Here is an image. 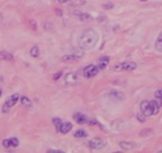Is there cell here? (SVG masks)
<instances>
[{
  "mask_svg": "<svg viewBox=\"0 0 162 153\" xmlns=\"http://www.w3.org/2000/svg\"><path fill=\"white\" fill-rule=\"evenodd\" d=\"M99 39V35L93 30H88L81 34L79 38V46L81 49L88 50L96 45Z\"/></svg>",
  "mask_w": 162,
  "mask_h": 153,
  "instance_id": "6da1fadb",
  "label": "cell"
},
{
  "mask_svg": "<svg viewBox=\"0 0 162 153\" xmlns=\"http://www.w3.org/2000/svg\"><path fill=\"white\" fill-rule=\"evenodd\" d=\"M20 99L19 95L18 94H14L13 96H10L8 99L6 100V103L3 104L2 106V111L3 113H8V111H10V108L13 107V106H15V105L18 103V100Z\"/></svg>",
  "mask_w": 162,
  "mask_h": 153,
  "instance_id": "7a4b0ae2",
  "label": "cell"
},
{
  "mask_svg": "<svg viewBox=\"0 0 162 153\" xmlns=\"http://www.w3.org/2000/svg\"><path fill=\"white\" fill-rule=\"evenodd\" d=\"M159 108H160V105L158 104V101L156 100H151L149 101V105H148V107L144 111H143V114L145 115V116H152V115H156L159 113Z\"/></svg>",
  "mask_w": 162,
  "mask_h": 153,
  "instance_id": "3957f363",
  "label": "cell"
},
{
  "mask_svg": "<svg viewBox=\"0 0 162 153\" xmlns=\"http://www.w3.org/2000/svg\"><path fill=\"white\" fill-rule=\"evenodd\" d=\"M137 65L134 63V62H123V63H119V64L115 65L114 66V70H117V71H133L135 70Z\"/></svg>",
  "mask_w": 162,
  "mask_h": 153,
  "instance_id": "277c9868",
  "label": "cell"
},
{
  "mask_svg": "<svg viewBox=\"0 0 162 153\" xmlns=\"http://www.w3.org/2000/svg\"><path fill=\"white\" fill-rule=\"evenodd\" d=\"M98 71H99L98 66H96V65H88V66L83 69L82 74L85 78H93V77L98 74Z\"/></svg>",
  "mask_w": 162,
  "mask_h": 153,
  "instance_id": "5b68a950",
  "label": "cell"
},
{
  "mask_svg": "<svg viewBox=\"0 0 162 153\" xmlns=\"http://www.w3.org/2000/svg\"><path fill=\"white\" fill-rule=\"evenodd\" d=\"M88 147H91V149H101V147H105V141L103 139L96 137V139H93L88 142Z\"/></svg>",
  "mask_w": 162,
  "mask_h": 153,
  "instance_id": "8992f818",
  "label": "cell"
},
{
  "mask_svg": "<svg viewBox=\"0 0 162 153\" xmlns=\"http://www.w3.org/2000/svg\"><path fill=\"white\" fill-rule=\"evenodd\" d=\"M79 81V75L76 72H70L65 75V83L68 85H76Z\"/></svg>",
  "mask_w": 162,
  "mask_h": 153,
  "instance_id": "52a82bcc",
  "label": "cell"
},
{
  "mask_svg": "<svg viewBox=\"0 0 162 153\" xmlns=\"http://www.w3.org/2000/svg\"><path fill=\"white\" fill-rule=\"evenodd\" d=\"M2 145L5 147H16L19 145V141L17 140L16 137H13V139H8V140H3Z\"/></svg>",
  "mask_w": 162,
  "mask_h": 153,
  "instance_id": "ba28073f",
  "label": "cell"
},
{
  "mask_svg": "<svg viewBox=\"0 0 162 153\" xmlns=\"http://www.w3.org/2000/svg\"><path fill=\"white\" fill-rule=\"evenodd\" d=\"M74 121L77 123L79 124V125H83V124L88 123V117H87L85 114H81V113H77L74 115Z\"/></svg>",
  "mask_w": 162,
  "mask_h": 153,
  "instance_id": "9c48e42d",
  "label": "cell"
},
{
  "mask_svg": "<svg viewBox=\"0 0 162 153\" xmlns=\"http://www.w3.org/2000/svg\"><path fill=\"white\" fill-rule=\"evenodd\" d=\"M109 63V58L108 56H101L98 61V68L99 70H104V69H106V66L108 65Z\"/></svg>",
  "mask_w": 162,
  "mask_h": 153,
  "instance_id": "30bf717a",
  "label": "cell"
},
{
  "mask_svg": "<svg viewBox=\"0 0 162 153\" xmlns=\"http://www.w3.org/2000/svg\"><path fill=\"white\" fill-rule=\"evenodd\" d=\"M20 103L23 105V107H25L26 109H30V108L33 107L32 100H30L28 97H26V96H23V97L20 98Z\"/></svg>",
  "mask_w": 162,
  "mask_h": 153,
  "instance_id": "8fae6325",
  "label": "cell"
},
{
  "mask_svg": "<svg viewBox=\"0 0 162 153\" xmlns=\"http://www.w3.org/2000/svg\"><path fill=\"white\" fill-rule=\"evenodd\" d=\"M0 59L3 60V61H13L14 55L11 54V53H9V52L2 51V52H0Z\"/></svg>",
  "mask_w": 162,
  "mask_h": 153,
  "instance_id": "7c38bea8",
  "label": "cell"
},
{
  "mask_svg": "<svg viewBox=\"0 0 162 153\" xmlns=\"http://www.w3.org/2000/svg\"><path fill=\"white\" fill-rule=\"evenodd\" d=\"M72 130V124L71 123H63L62 126H61V130H60V132L62 134H66L68 132H70V131Z\"/></svg>",
  "mask_w": 162,
  "mask_h": 153,
  "instance_id": "4fadbf2b",
  "label": "cell"
},
{
  "mask_svg": "<svg viewBox=\"0 0 162 153\" xmlns=\"http://www.w3.org/2000/svg\"><path fill=\"white\" fill-rule=\"evenodd\" d=\"M156 49L158 50L159 52H162V32L160 33L159 37H158L156 41Z\"/></svg>",
  "mask_w": 162,
  "mask_h": 153,
  "instance_id": "5bb4252c",
  "label": "cell"
},
{
  "mask_svg": "<svg viewBox=\"0 0 162 153\" xmlns=\"http://www.w3.org/2000/svg\"><path fill=\"white\" fill-rule=\"evenodd\" d=\"M53 124H54V126H55V128H56V131L57 132H60V130H61V126H62V121L60 119V118H57V117H55V118H53Z\"/></svg>",
  "mask_w": 162,
  "mask_h": 153,
  "instance_id": "9a60e30c",
  "label": "cell"
},
{
  "mask_svg": "<svg viewBox=\"0 0 162 153\" xmlns=\"http://www.w3.org/2000/svg\"><path fill=\"white\" fill-rule=\"evenodd\" d=\"M30 55L34 56V58H36V56L40 55V49H38V46H33L32 49H30Z\"/></svg>",
  "mask_w": 162,
  "mask_h": 153,
  "instance_id": "2e32d148",
  "label": "cell"
},
{
  "mask_svg": "<svg viewBox=\"0 0 162 153\" xmlns=\"http://www.w3.org/2000/svg\"><path fill=\"white\" fill-rule=\"evenodd\" d=\"M80 56H76V55H65L63 58V61H77V60H79Z\"/></svg>",
  "mask_w": 162,
  "mask_h": 153,
  "instance_id": "e0dca14e",
  "label": "cell"
},
{
  "mask_svg": "<svg viewBox=\"0 0 162 153\" xmlns=\"http://www.w3.org/2000/svg\"><path fill=\"white\" fill-rule=\"evenodd\" d=\"M74 136L76 137H86L87 136V132L86 131H83V130H78L74 133Z\"/></svg>",
  "mask_w": 162,
  "mask_h": 153,
  "instance_id": "ac0fdd59",
  "label": "cell"
},
{
  "mask_svg": "<svg viewBox=\"0 0 162 153\" xmlns=\"http://www.w3.org/2000/svg\"><path fill=\"white\" fill-rule=\"evenodd\" d=\"M119 147H122V149H126V150H128V149L133 147V144L132 143H126V142H121V143H119Z\"/></svg>",
  "mask_w": 162,
  "mask_h": 153,
  "instance_id": "d6986e66",
  "label": "cell"
},
{
  "mask_svg": "<svg viewBox=\"0 0 162 153\" xmlns=\"http://www.w3.org/2000/svg\"><path fill=\"white\" fill-rule=\"evenodd\" d=\"M88 124H89L90 126H93V125H97V126H99V127H101V128H103V125H101V124H100L98 121H96L95 118H91L90 121H88Z\"/></svg>",
  "mask_w": 162,
  "mask_h": 153,
  "instance_id": "ffe728a7",
  "label": "cell"
},
{
  "mask_svg": "<svg viewBox=\"0 0 162 153\" xmlns=\"http://www.w3.org/2000/svg\"><path fill=\"white\" fill-rule=\"evenodd\" d=\"M148 105H149V101H148V100H144V101H142V103H141V111H142V113L146 109Z\"/></svg>",
  "mask_w": 162,
  "mask_h": 153,
  "instance_id": "44dd1931",
  "label": "cell"
},
{
  "mask_svg": "<svg viewBox=\"0 0 162 153\" xmlns=\"http://www.w3.org/2000/svg\"><path fill=\"white\" fill-rule=\"evenodd\" d=\"M154 96H156V98H161L162 99V89H158L156 94H154Z\"/></svg>",
  "mask_w": 162,
  "mask_h": 153,
  "instance_id": "7402d4cb",
  "label": "cell"
},
{
  "mask_svg": "<svg viewBox=\"0 0 162 153\" xmlns=\"http://www.w3.org/2000/svg\"><path fill=\"white\" fill-rule=\"evenodd\" d=\"M144 116H145V115L137 114V116H136V117L139 118V121H140V122H145V118H144Z\"/></svg>",
  "mask_w": 162,
  "mask_h": 153,
  "instance_id": "603a6c76",
  "label": "cell"
},
{
  "mask_svg": "<svg viewBox=\"0 0 162 153\" xmlns=\"http://www.w3.org/2000/svg\"><path fill=\"white\" fill-rule=\"evenodd\" d=\"M80 17H81V18H82L83 20H86V19H89V18H90V17L88 16V15H85V14H82V15H81V16H80Z\"/></svg>",
  "mask_w": 162,
  "mask_h": 153,
  "instance_id": "cb8c5ba5",
  "label": "cell"
},
{
  "mask_svg": "<svg viewBox=\"0 0 162 153\" xmlns=\"http://www.w3.org/2000/svg\"><path fill=\"white\" fill-rule=\"evenodd\" d=\"M49 152L50 153H62L63 151H61V150H50Z\"/></svg>",
  "mask_w": 162,
  "mask_h": 153,
  "instance_id": "d4e9b609",
  "label": "cell"
},
{
  "mask_svg": "<svg viewBox=\"0 0 162 153\" xmlns=\"http://www.w3.org/2000/svg\"><path fill=\"white\" fill-rule=\"evenodd\" d=\"M61 74H62V72H59V73H57V74H56L55 77H54V80H57V79H59L60 77H61Z\"/></svg>",
  "mask_w": 162,
  "mask_h": 153,
  "instance_id": "484cf974",
  "label": "cell"
},
{
  "mask_svg": "<svg viewBox=\"0 0 162 153\" xmlns=\"http://www.w3.org/2000/svg\"><path fill=\"white\" fill-rule=\"evenodd\" d=\"M85 2V0H78V3H83Z\"/></svg>",
  "mask_w": 162,
  "mask_h": 153,
  "instance_id": "4316f807",
  "label": "cell"
},
{
  "mask_svg": "<svg viewBox=\"0 0 162 153\" xmlns=\"http://www.w3.org/2000/svg\"><path fill=\"white\" fill-rule=\"evenodd\" d=\"M140 1H142V2H145V1H148V0H140Z\"/></svg>",
  "mask_w": 162,
  "mask_h": 153,
  "instance_id": "83f0119b",
  "label": "cell"
},
{
  "mask_svg": "<svg viewBox=\"0 0 162 153\" xmlns=\"http://www.w3.org/2000/svg\"><path fill=\"white\" fill-rule=\"evenodd\" d=\"M1 94H2V92H1V89H0V97H1Z\"/></svg>",
  "mask_w": 162,
  "mask_h": 153,
  "instance_id": "f1b7e54d",
  "label": "cell"
}]
</instances>
